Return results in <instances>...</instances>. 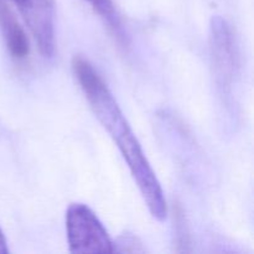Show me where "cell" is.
I'll use <instances>...</instances> for the list:
<instances>
[{
  "label": "cell",
  "mask_w": 254,
  "mask_h": 254,
  "mask_svg": "<svg viewBox=\"0 0 254 254\" xmlns=\"http://www.w3.org/2000/svg\"><path fill=\"white\" fill-rule=\"evenodd\" d=\"M72 68L94 116L126 160L150 215L159 222L165 221L168 206L161 184L113 93L88 60L74 57Z\"/></svg>",
  "instance_id": "6da1fadb"
},
{
  "label": "cell",
  "mask_w": 254,
  "mask_h": 254,
  "mask_svg": "<svg viewBox=\"0 0 254 254\" xmlns=\"http://www.w3.org/2000/svg\"><path fill=\"white\" fill-rule=\"evenodd\" d=\"M66 232L71 253H114V243L106 227L84 203L74 202L68 206Z\"/></svg>",
  "instance_id": "7a4b0ae2"
},
{
  "label": "cell",
  "mask_w": 254,
  "mask_h": 254,
  "mask_svg": "<svg viewBox=\"0 0 254 254\" xmlns=\"http://www.w3.org/2000/svg\"><path fill=\"white\" fill-rule=\"evenodd\" d=\"M210 49L216 83L223 96L231 97L240 71V50L232 26L218 15L211 20Z\"/></svg>",
  "instance_id": "3957f363"
},
{
  "label": "cell",
  "mask_w": 254,
  "mask_h": 254,
  "mask_svg": "<svg viewBox=\"0 0 254 254\" xmlns=\"http://www.w3.org/2000/svg\"><path fill=\"white\" fill-rule=\"evenodd\" d=\"M45 59L55 54V0H14Z\"/></svg>",
  "instance_id": "277c9868"
},
{
  "label": "cell",
  "mask_w": 254,
  "mask_h": 254,
  "mask_svg": "<svg viewBox=\"0 0 254 254\" xmlns=\"http://www.w3.org/2000/svg\"><path fill=\"white\" fill-rule=\"evenodd\" d=\"M0 30L10 55L16 60L26 59L30 52L29 39L10 7L0 0Z\"/></svg>",
  "instance_id": "5b68a950"
},
{
  "label": "cell",
  "mask_w": 254,
  "mask_h": 254,
  "mask_svg": "<svg viewBox=\"0 0 254 254\" xmlns=\"http://www.w3.org/2000/svg\"><path fill=\"white\" fill-rule=\"evenodd\" d=\"M97 12L99 16L107 22L109 29L113 31L118 41L122 45L128 44V36H127L124 27L122 25L121 16L116 9V5L113 4L112 0H86Z\"/></svg>",
  "instance_id": "8992f818"
},
{
  "label": "cell",
  "mask_w": 254,
  "mask_h": 254,
  "mask_svg": "<svg viewBox=\"0 0 254 254\" xmlns=\"http://www.w3.org/2000/svg\"><path fill=\"white\" fill-rule=\"evenodd\" d=\"M9 253V248H7L6 238H5L4 232L0 228V254H7Z\"/></svg>",
  "instance_id": "52a82bcc"
}]
</instances>
